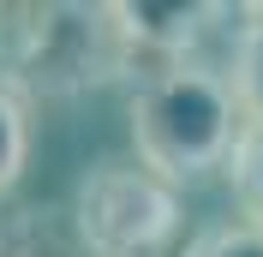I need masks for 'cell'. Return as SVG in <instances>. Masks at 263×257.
<instances>
[{
    "mask_svg": "<svg viewBox=\"0 0 263 257\" xmlns=\"http://www.w3.org/2000/svg\"><path fill=\"white\" fill-rule=\"evenodd\" d=\"M233 132H239V114H233V96H228V84H221V72L210 60L162 66L132 96V150H138V168L149 179H162L167 192L210 179L228 161Z\"/></svg>",
    "mask_w": 263,
    "mask_h": 257,
    "instance_id": "obj_1",
    "label": "cell"
},
{
    "mask_svg": "<svg viewBox=\"0 0 263 257\" xmlns=\"http://www.w3.org/2000/svg\"><path fill=\"white\" fill-rule=\"evenodd\" d=\"M180 227V197L144 168L102 161L78 186V233L90 257H156Z\"/></svg>",
    "mask_w": 263,
    "mask_h": 257,
    "instance_id": "obj_2",
    "label": "cell"
},
{
    "mask_svg": "<svg viewBox=\"0 0 263 257\" xmlns=\"http://www.w3.org/2000/svg\"><path fill=\"white\" fill-rule=\"evenodd\" d=\"M108 66H114V42H108L102 6H42V12H30L24 42L12 48V72L54 96L90 78H108Z\"/></svg>",
    "mask_w": 263,
    "mask_h": 257,
    "instance_id": "obj_3",
    "label": "cell"
},
{
    "mask_svg": "<svg viewBox=\"0 0 263 257\" xmlns=\"http://www.w3.org/2000/svg\"><path fill=\"white\" fill-rule=\"evenodd\" d=\"M210 18H215V6H156V0H120V6H102L114 60L138 54V60H149V72L192 60L197 36L210 30Z\"/></svg>",
    "mask_w": 263,
    "mask_h": 257,
    "instance_id": "obj_4",
    "label": "cell"
},
{
    "mask_svg": "<svg viewBox=\"0 0 263 257\" xmlns=\"http://www.w3.org/2000/svg\"><path fill=\"white\" fill-rule=\"evenodd\" d=\"M251 24H239L233 36V60L221 72L233 96V114H239V126H263V6H251Z\"/></svg>",
    "mask_w": 263,
    "mask_h": 257,
    "instance_id": "obj_5",
    "label": "cell"
},
{
    "mask_svg": "<svg viewBox=\"0 0 263 257\" xmlns=\"http://www.w3.org/2000/svg\"><path fill=\"white\" fill-rule=\"evenodd\" d=\"M221 174H228V186H233L239 222H257L263 227V126H239L233 132Z\"/></svg>",
    "mask_w": 263,
    "mask_h": 257,
    "instance_id": "obj_6",
    "label": "cell"
},
{
    "mask_svg": "<svg viewBox=\"0 0 263 257\" xmlns=\"http://www.w3.org/2000/svg\"><path fill=\"white\" fill-rule=\"evenodd\" d=\"M30 161V102L12 78H0V192H12Z\"/></svg>",
    "mask_w": 263,
    "mask_h": 257,
    "instance_id": "obj_7",
    "label": "cell"
},
{
    "mask_svg": "<svg viewBox=\"0 0 263 257\" xmlns=\"http://www.w3.org/2000/svg\"><path fill=\"white\" fill-rule=\"evenodd\" d=\"M185 257H263V227L257 222H210L185 245Z\"/></svg>",
    "mask_w": 263,
    "mask_h": 257,
    "instance_id": "obj_8",
    "label": "cell"
}]
</instances>
